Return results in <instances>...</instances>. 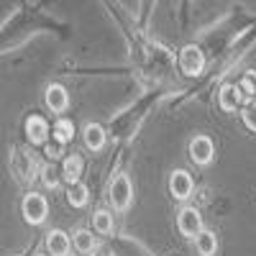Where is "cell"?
I'll use <instances>...</instances> for the list:
<instances>
[{
    "label": "cell",
    "instance_id": "obj_1",
    "mask_svg": "<svg viewBox=\"0 0 256 256\" xmlns=\"http://www.w3.org/2000/svg\"><path fill=\"white\" fill-rule=\"evenodd\" d=\"M20 210H24V218L31 223V226H38L44 223L46 216H49V202L44 195H36V192H31V195L24 198V205H20Z\"/></svg>",
    "mask_w": 256,
    "mask_h": 256
},
{
    "label": "cell",
    "instance_id": "obj_2",
    "mask_svg": "<svg viewBox=\"0 0 256 256\" xmlns=\"http://www.w3.org/2000/svg\"><path fill=\"white\" fill-rule=\"evenodd\" d=\"M131 198H134L131 180H128L126 174H118V177L110 182V202H113V208L126 210V208H128V202H131Z\"/></svg>",
    "mask_w": 256,
    "mask_h": 256
},
{
    "label": "cell",
    "instance_id": "obj_3",
    "mask_svg": "<svg viewBox=\"0 0 256 256\" xmlns=\"http://www.w3.org/2000/svg\"><path fill=\"white\" fill-rule=\"evenodd\" d=\"M177 226L182 230V236L187 238H198L202 233V218L195 208H182L180 210V218H177Z\"/></svg>",
    "mask_w": 256,
    "mask_h": 256
},
{
    "label": "cell",
    "instance_id": "obj_4",
    "mask_svg": "<svg viewBox=\"0 0 256 256\" xmlns=\"http://www.w3.org/2000/svg\"><path fill=\"white\" fill-rule=\"evenodd\" d=\"M180 64H182V72L184 74H200L202 67H205V54L200 46L190 44L182 49V56H180Z\"/></svg>",
    "mask_w": 256,
    "mask_h": 256
},
{
    "label": "cell",
    "instance_id": "obj_5",
    "mask_svg": "<svg viewBox=\"0 0 256 256\" xmlns=\"http://www.w3.org/2000/svg\"><path fill=\"white\" fill-rule=\"evenodd\" d=\"M212 154H216V146H212V141L208 136H195L190 141V159L195 164H208L212 159Z\"/></svg>",
    "mask_w": 256,
    "mask_h": 256
},
{
    "label": "cell",
    "instance_id": "obj_6",
    "mask_svg": "<svg viewBox=\"0 0 256 256\" xmlns=\"http://www.w3.org/2000/svg\"><path fill=\"white\" fill-rule=\"evenodd\" d=\"M192 177L184 172V169H177V172H172V177H169V192L177 198V200H187L192 195Z\"/></svg>",
    "mask_w": 256,
    "mask_h": 256
},
{
    "label": "cell",
    "instance_id": "obj_7",
    "mask_svg": "<svg viewBox=\"0 0 256 256\" xmlns=\"http://www.w3.org/2000/svg\"><path fill=\"white\" fill-rule=\"evenodd\" d=\"M218 100H220V108L223 110L233 113L241 105V100H244V90L236 88V84H223L220 92H218Z\"/></svg>",
    "mask_w": 256,
    "mask_h": 256
},
{
    "label": "cell",
    "instance_id": "obj_8",
    "mask_svg": "<svg viewBox=\"0 0 256 256\" xmlns=\"http://www.w3.org/2000/svg\"><path fill=\"white\" fill-rule=\"evenodd\" d=\"M46 105H49V110H52V113L67 110V105H70V95H67V90H64L62 84H49V88H46Z\"/></svg>",
    "mask_w": 256,
    "mask_h": 256
},
{
    "label": "cell",
    "instance_id": "obj_9",
    "mask_svg": "<svg viewBox=\"0 0 256 256\" xmlns=\"http://www.w3.org/2000/svg\"><path fill=\"white\" fill-rule=\"evenodd\" d=\"M26 134H28V141L31 144H44L46 136H49V126L41 116H31L26 120Z\"/></svg>",
    "mask_w": 256,
    "mask_h": 256
},
{
    "label": "cell",
    "instance_id": "obj_10",
    "mask_svg": "<svg viewBox=\"0 0 256 256\" xmlns=\"http://www.w3.org/2000/svg\"><path fill=\"white\" fill-rule=\"evenodd\" d=\"M46 248L52 256H67L70 251V236L64 230H49L46 233Z\"/></svg>",
    "mask_w": 256,
    "mask_h": 256
},
{
    "label": "cell",
    "instance_id": "obj_11",
    "mask_svg": "<svg viewBox=\"0 0 256 256\" xmlns=\"http://www.w3.org/2000/svg\"><path fill=\"white\" fill-rule=\"evenodd\" d=\"M195 246H198V254L200 256H216L218 251V238L212 230H202L200 236L195 238Z\"/></svg>",
    "mask_w": 256,
    "mask_h": 256
},
{
    "label": "cell",
    "instance_id": "obj_12",
    "mask_svg": "<svg viewBox=\"0 0 256 256\" xmlns=\"http://www.w3.org/2000/svg\"><path fill=\"white\" fill-rule=\"evenodd\" d=\"M84 146L92 148V152H100V148L105 146V131L98 123H90L88 128H84Z\"/></svg>",
    "mask_w": 256,
    "mask_h": 256
},
{
    "label": "cell",
    "instance_id": "obj_13",
    "mask_svg": "<svg viewBox=\"0 0 256 256\" xmlns=\"http://www.w3.org/2000/svg\"><path fill=\"white\" fill-rule=\"evenodd\" d=\"M62 174H64V180H67L70 184H77V180L82 174V159L77 154L67 156V159H64V164H62Z\"/></svg>",
    "mask_w": 256,
    "mask_h": 256
},
{
    "label": "cell",
    "instance_id": "obj_14",
    "mask_svg": "<svg viewBox=\"0 0 256 256\" xmlns=\"http://www.w3.org/2000/svg\"><path fill=\"white\" fill-rule=\"evenodd\" d=\"M88 187H84L82 182H77V184H70V190H67V200H70V205L72 208H82L84 202H88Z\"/></svg>",
    "mask_w": 256,
    "mask_h": 256
},
{
    "label": "cell",
    "instance_id": "obj_15",
    "mask_svg": "<svg viewBox=\"0 0 256 256\" xmlns=\"http://www.w3.org/2000/svg\"><path fill=\"white\" fill-rule=\"evenodd\" d=\"M72 136H74V126H72V120L59 118L56 126H54V138H56V144H67V141H72Z\"/></svg>",
    "mask_w": 256,
    "mask_h": 256
},
{
    "label": "cell",
    "instance_id": "obj_16",
    "mask_svg": "<svg viewBox=\"0 0 256 256\" xmlns=\"http://www.w3.org/2000/svg\"><path fill=\"white\" fill-rule=\"evenodd\" d=\"M74 248L77 251H82V254H90L92 248H95V236H92V233L90 230H77L74 233Z\"/></svg>",
    "mask_w": 256,
    "mask_h": 256
},
{
    "label": "cell",
    "instance_id": "obj_17",
    "mask_svg": "<svg viewBox=\"0 0 256 256\" xmlns=\"http://www.w3.org/2000/svg\"><path fill=\"white\" fill-rule=\"evenodd\" d=\"M92 226H95L98 233H110L113 230V216L108 210H98L92 216Z\"/></svg>",
    "mask_w": 256,
    "mask_h": 256
},
{
    "label": "cell",
    "instance_id": "obj_18",
    "mask_svg": "<svg viewBox=\"0 0 256 256\" xmlns=\"http://www.w3.org/2000/svg\"><path fill=\"white\" fill-rule=\"evenodd\" d=\"M241 116H244V123H246V128H251V131H256V102L246 105Z\"/></svg>",
    "mask_w": 256,
    "mask_h": 256
},
{
    "label": "cell",
    "instance_id": "obj_19",
    "mask_svg": "<svg viewBox=\"0 0 256 256\" xmlns=\"http://www.w3.org/2000/svg\"><path fill=\"white\" fill-rule=\"evenodd\" d=\"M238 88H241L244 92H256V74H254V72H246Z\"/></svg>",
    "mask_w": 256,
    "mask_h": 256
},
{
    "label": "cell",
    "instance_id": "obj_20",
    "mask_svg": "<svg viewBox=\"0 0 256 256\" xmlns=\"http://www.w3.org/2000/svg\"><path fill=\"white\" fill-rule=\"evenodd\" d=\"M46 154H49L52 159H56V156H59V146H54V148L49 146V148H46Z\"/></svg>",
    "mask_w": 256,
    "mask_h": 256
}]
</instances>
